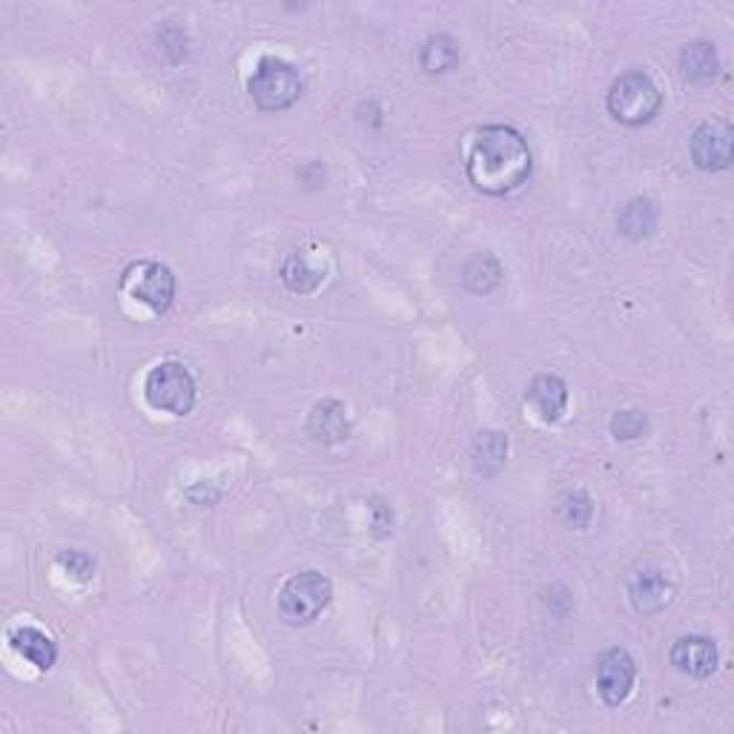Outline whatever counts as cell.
Returning a JSON list of instances; mask_svg holds the SVG:
<instances>
[{
    "mask_svg": "<svg viewBox=\"0 0 734 734\" xmlns=\"http://www.w3.org/2000/svg\"><path fill=\"white\" fill-rule=\"evenodd\" d=\"M9 646L41 671H50L58 660V646L41 628H32V625H23V628H15L9 634Z\"/></svg>",
    "mask_w": 734,
    "mask_h": 734,
    "instance_id": "13",
    "label": "cell"
},
{
    "mask_svg": "<svg viewBox=\"0 0 734 734\" xmlns=\"http://www.w3.org/2000/svg\"><path fill=\"white\" fill-rule=\"evenodd\" d=\"M502 264L494 253H476L471 255L462 267V284H465V291L473 293V296H487V293H494L496 287L502 284Z\"/></svg>",
    "mask_w": 734,
    "mask_h": 734,
    "instance_id": "16",
    "label": "cell"
},
{
    "mask_svg": "<svg viewBox=\"0 0 734 734\" xmlns=\"http://www.w3.org/2000/svg\"><path fill=\"white\" fill-rule=\"evenodd\" d=\"M58 566L64 568L66 574L75 577V580H80V582L92 580V574H95V560L87 551H61Z\"/></svg>",
    "mask_w": 734,
    "mask_h": 734,
    "instance_id": "23",
    "label": "cell"
},
{
    "mask_svg": "<svg viewBox=\"0 0 734 734\" xmlns=\"http://www.w3.org/2000/svg\"><path fill=\"white\" fill-rule=\"evenodd\" d=\"M282 282L287 291L298 293V296H307V293L319 291L321 273L316 267H310L305 255L293 253L291 259L282 264Z\"/></svg>",
    "mask_w": 734,
    "mask_h": 734,
    "instance_id": "19",
    "label": "cell"
},
{
    "mask_svg": "<svg viewBox=\"0 0 734 734\" xmlns=\"http://www.w3.org/2000/svg\"><path fill=\"white\" fill-rule=\"evenodd\" d=\"M371 502H373V505H371L373 514H376V528H379V534H385L387 528H391V525H393V514L385 508V502H382V500H371Z\"/></svg>",
    "mask_w": 734,
    "mask_h": 734,
    "instance_id": "24",
    "label": "cell"
},
{
    "mask_svg": "<svg viewBox=\"0 0 734 734\" xmlns=\"http://www.w3.org/2000/svg\"><path fill=\"white\" fill-rule=\"evenodd\" d=\"M307 434L321 445H339L350 437L348 407L336 399H325L310 410Z\"/></svg>",
    "mask_w": 734,
    "mask_h": 734,
    "instance_id": "12",
    "label": "cell"
},
{
    "mask_svg": "<svg viewBox=\"0 0 734 734\" xmlns=\"http://www.w3.org/2000/svg\"><path fill=\"white\" fill-rule=\"evenodd\" d=\"M675 596V585L666 577V571L648 566L640 568L628 582V600H632L637 614H660Z\"/></svg>",
    "mask_w": 734,
    "mask_h": 734,
    "instance_id": "10",
    "label": "cell"
},
{
    "mask_svg": "<svg viewBox=\"0 0 734 734\" xmlns=\"http://www.w3.org/2000/svg\"><path fill=\"white\" fill-rule=\"evenodd\" d=\"M248 92L262 112L291 110L302 98L305 84L293 64L282 58H262L248 80Z\"/></svg>",
    "mask_w": 734,
    "mask_h": 734,
    "instance_id": "3",
    "label": "cell"
},
{
    "mask_svg": "<svg viewBox=\"0 0 734 734\" xmlns=\"http://www.w3.org/2000/svg\"><path fill=\"white\" fill-rule=\"evenodd\" d=\"M648 430V419L640 414V410H620L611 419V434L620 442H632V439H640L643 434Z\"/></svg>",
    "mask_w": 734,
    "mask_h": 734,
    "instance_id": "21",
    "label": "cell"
},
{
    "mask_svg": "<svg viewBox=\"0 0 734 734\" xmlns=\"http://www.w3.org/2000/svg\"><path fill=\"white\" fill-rule=\"evenodd\" d=\"M144 396L155 410L187 416L196 407V379L182 362H161L146 373Z\"/></svg>",
    "mask_w": 734,
    "mask_h": 734,
    "instance_id": "4",
    "label": "cell"
},
{
    "mask_svg": "<svg viewBox=\"0 0 734 734\" xmlns=\"http://www.w3.org/2000/svg\"><path fill=\"white\" fill-rule=\"evenodd\" d=\"M657 221H660V210L651 198H632L625 204L623 212L617 219V230L632 241H643L657 230Z\"/></svg>",
    "mask_w": 734,
    "mask_h": 734,
    "instance_id": "15",
    "label": "cell"
},
{
    "mask_svg": "<svg viewBox=\"0 0 734 734\" xmlns=\"http://www.w3.org/2000/svg\"><path fill=\"white\" fill-rule=\"evenodd\" d=\"M680 73L689 84H712L720 75V58L712 41H691L680 50Z\"/></svg>",
    "mask_w": 734,
    "mask_h": 734,
    "instance_id": "14",
    "label": "cell"
},
{
    "mask_svg": "<svg viewBox=\"0 0 734 734\" xmlns=\"http://www.w3.org/2000/svg\"><path fill=\"white\" fill-rule=\"evenodd\" d=\"M525 402L537 410L543 423H557V419L566 414L568 385L560 376H554V373H539V376L532 379L528 393H525Z\"/></svg>",
    "mask_w": 734,
    "mask_h": 734,
    "instance_id": "11",
    "label": "cell"
},
{
    "mask_svg": "<svg viewBox=\"0 0 734 734\" xmlns=\"http://www.w3.org/2000/svg\"><path fill=\"white\" fill-rule=\"evenodd\" d=\"M634 680H637V666H634V657L625 648H609L596 660V691H600L603 703H625L634 689Z\"/></svg>",
    "mask_w": 734,
    "mask_h": 734,
    "instance_id": "8",
    "label": "cell"
},
{
    "mask_svg": "<svg viewBox=\"0 0 734 734\" xmlns=\"http://www.w3.org/2000/svg\"><path fill=\"white\" fill-rule=\"evenodd\" d=\"M508 459V439L500 430H482L473 442V465L482 476H494Z\"/></svg>",
    "mask_w": 734,
    "mask_h": 734,
    "instance_id": "18",
    "label": "cell"
},
{
    "mask_svg": "<svg viewBox=\"0 0 734 734\" xmlns=\"http://www.w3.org/2000/svg\"><path fill=\"white\" fill-rule=\"evenodd\" d=\"M333 585L319 571H305L284 582L278 591V611L291 625H310L330 605Z\"/></svg>",
    "mask_w": 734,
    "mask_h": 734,
    "instance_id": "5",
    "label": "cell"
},
{
    "mask_svg": "<svg viewBox=\"0 0 734 734\" xmlns=\"http://www.w3.org/2000/svg\"><path fill=\"white\" fill-rule=\"evenodd\" d=\"M671 666L677 671H683L689 677H698L705 680L717 671V646H714L712 637H703V634H686L680 640H675L669 651Z\"/></svg>",
    "mask_w": 734,
    "mask_h": 734,
    "instance_id": "9",
    "label": "cell"
},
{
    "mask_svg": "<svg viewBox=\"0 0 734 734\" xmlns=\"http://www.w3.org/2000/svg\"><path fill=\"white\" fill-rule=\"evenodd\" d=\"M121 287L130 293L132 298H139L141 305H146L153 313L164 316L173 307L175 298V276L167 264L158 262H139L124 270L121 276Z\"/></svg>",
    "mask_w": 734,
    "mask_h": 734,
    "instance_id": "6",
    "label": "cell"
},
{
    "mask_svg": "<svg viewBox=\"0 0 734 734\" xmlns=\"http://www.w3.org/2000/svg\"><path fill=\"white\" fill-rule=\"evenodd\" d=\"M155 44H158L161 58L169 61V64H182L187 58V35L178 26H164L155 35Z\"/></svg>",
    "mask_w": 734,
    "mask_h": 734,
    "instance_id": "22",
    "label": "cell"
},
{
    "mask_svg": "<svg viewBox=\"0 0 734 734\" xmlns=\"http://www.w3.org/2000/svg\"><path fill=\"white\" fill-rule=\"evenodd\" d=\"M560 514L566 519V525L582 532V528H589L591 516H594V502L585 491H568L560 502Z\"/></svg>",
    "mask_w": 734,
    "mask_h": 734,
    "instance_id": "20",
    "label": "cell"
},
{
    "mask_svg": "<svg viewBox=\"0 0 734 734\" xmlns=\"http://www.w3.org/2000/svg\"><path fill=\"white\" fill-rule=\"evenodd\" d=\"M605 103L617 124L643 127L655 121V116L660 112L662 95L651 75L643 69H628L611 84Z\"/></svg>",
    "mask_w": 734,
    "mask_h": 734,
    "instance_id": "2",
    "label": "cell"
},
{
    "mask_svg": "<svg viewBox=\"0 0 734 734\" xmlns=\"http://www.w3.org/2000/svg\"><path fill=\"white\" fill-rule=\"evenodd\" d=\"M732 139L734 132L726 121H720V118L703 121V124L694 130L689 144L694 167L705 169V173L726 169L728 164H732Z\"/></svg>",
    "mask_w": 734,
    "mask_h": 734,
    "instance_id": "7",
    "label": "cell"
},
{
    "mask_svg": "<svg viewBox=\"0 0 734 734\" xmlns=\"http://www.w3.org/2000/svg\"><path fill=\"white\" fill-rule=\"evenodd\" d=\"M459 64V44L451 35H430L419 46V66L428 75H442Z\"/></svg>",
    "mask_w": 734,
    "mask_h": 734,
    "instance_id": "17",
    "label": "cell"
},
{
    "mask_svg": "<svg viewBox=\"0 0 734 734\" xmlns=\"http://www.w3.org/2000/svg\"><path fill=\"white\" fill-rule=\"evenodd\" d=\"M534 158L523 132L508 124H487L476 132L468 153V182L485 196H508L532 175Z\"/></svg>",
    "mask_w": 734,
    "mask_h": 734,
    "instance_id": "1",
    "label": "cell"
}]
</instances>
